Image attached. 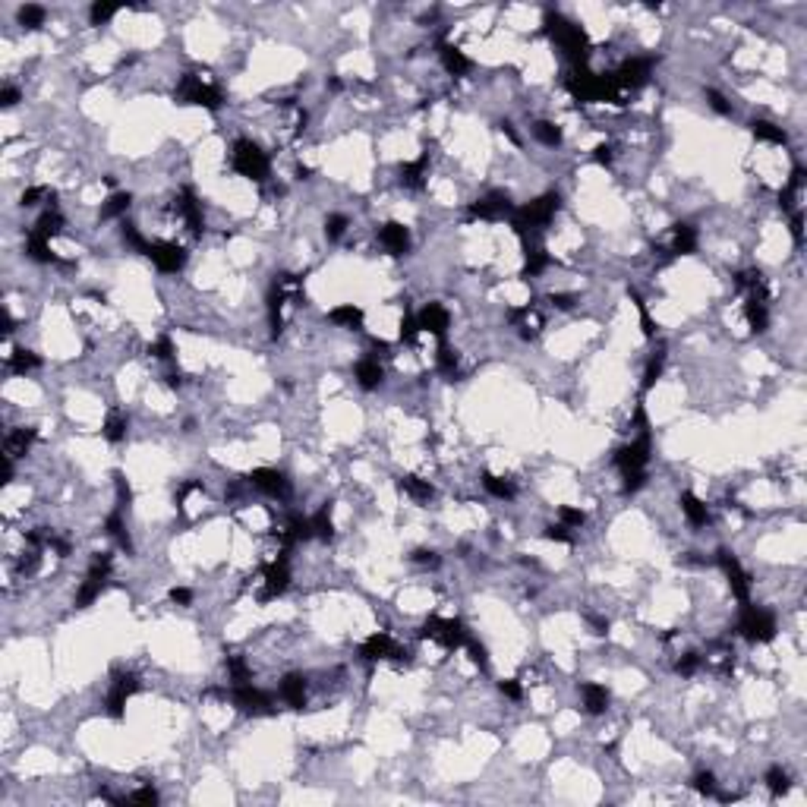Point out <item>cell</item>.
<instances>
[{"instance_id":"cell-1","label":"cell","mask_w":807,"mask_h":807,"mask_svg":"<svg viewBox=\"0 0 807 807\" xmlns=\"http://www.w3.org/2000/svg\"><path fill=\"white\" fill-rule=\"evenodd\" d=\"M546 23H549L552 38L558 41V47L568 54V57H574L577 63L587 60L590 41H587V32L580 29V26H574V23H568V19H561L558 13H549V16H546Z\"/></svg>"},{"instance_id":"cell-2","label":"cell","mask_w":807,"mask_h":807,"mask_svg":"<svg viewBox=\"0 0 807 807\" xmlns=\"http://www.w3.org/2000/svg\"><path fill=\"white\" fill-rule=\"evenodd\" d=\"M230 164H234V171L240 174V177H249V180L269 177V155H265L256 142H249V139H240V142L234 145Z\"/></svg>"},{"instance_id":"cell-3","label":"cell","mask_w":807,"mask_h":807,"mask_svg":"<svg viewBox=\"0 0 807 807\" xmlns=\"http://www.w3.org/2000/svg\"><path fill=\"white\" fill-rule=\"evenodd\" d=\"M738 631L747 637L750 643H767V640H773V637H776V619L767 612V609L745 606L741 621H738Z\"/></svg>"},{"instance_id":"cell-4","label":"cell","mask_w":807,"mask_h":807,"mask_svg":"<svg viewBox=\"0 0 807 807\" xmlns=\"http://www.w3.org/2000/svg\"><path fill=\"white\" fill-rule=\"evenodd\" d=\"M423 637H429V640H439L445 650H458L467 643V628L461 624L458 619H429L423 628Z\"/></svg>"},{"instance_id":"cell-5","label":"cell","mask_w":807,"mask_h":807,"mask_svg":"<svg viewBox=\"0 0 807 807\" xmlns=\"http://www.w3.org/2000/svg\"><path fill=\"white\" fill-rule=\"evenodd\" d=\"M177 101L180 104H199V108H221V95L212 86L199 79V76H184L177 86Z\"/></svg>"},{"instance_id":"cell-6","label":"cell","mask_w":807,"mask_h":807,"mask_svg":"<svg viewBox=\"0 0 807 807\" xmlns=\"http://www.w3.org/2000/svg\"><path fill=\"white\" fill-rule=\"evenodd\" d=\"M234 704L240 706L243 713H249V716H269V713H275V710H271V697H269V694H262L259 687H252L249 682L234 684Z\"/></svg>"},{"instance_id":"cell-7","label":"cell","mask_w":807,"mask_h":807,"mask_svg":"<svg viewBox=\"0 0 807 807\" xmlns=\"http://www.w3.org/2000/svg\"><path fill=\"white\" fill-rule=\"evenodd\" d=\"M136 691H139V678L132 675V672H120V675L114 678V684H111V694H108V713L114 716V719H123V706H126V700H130Z\"/></svg>"},{"instance_id":"cell-8","label":"cell","mask_w":807,"mask_h":807,"mask_svg":"<svg viewBox=\"0 0 807 807\" xmlns=\"http://www.w3.org/2000/svg\"><path fill=\"white\" fill-rule=\"evenodd\" d=\"M145 256H149L152 262H155V269L164 271V275L180 271V269H184V262H186V252L180 249L177 243H152Z\"/></svg>"},{"instance_id":"cell-9","label":"cell","mask_w":807,"mask_h":807,"mask_svg":"<svg viewBox=\"0 0 807 807\" xmlns=\"http://www.w3.org/2000/svg\"><path fill=\"white\" fill-rule=\"evenodd\" d=\"M504 215H514V208H511V202L504 193H489V196H482L480 202L470 205V218H480V221H498V218H504Z\"/></svg>"},{"instance_id":"cell-10","label":"cell","mask_w":807,"mask_h":807,"mask_svg":"<svg viewBox=\"0 0 807 807\" xmlns=\"http://www.w3.org/2000/svg\"><path fill=\"white\" fill-rule=\"evenodd\" d=\"M719 568L726 571L728 584H732L735 599H738V602H747V599H750V577H747L745 571H741L738 558H735L732 552H719Z\"/></svg>"},{"instance_id":"cell-11","label":"cell","mask_w":807,"mask_h":807,"mask_svg":"<svg viewBox=\"0 0 807 807\" xmlns=\"http://www.w3.org/2000/svg\"><path fill=\"white\" fill-rule=\"evenodd\" d=\"M360 656L366 659V662H378V659H397V662H401L404 653H401V647H397V643L391 640L388 634H385V631H378V634H373V637H369V640L360 647Z\"/></svg>"},{"instance_id":"cell-12","label":"cell","mask_w":807,"mask_h":807,"mask_svg":"<svg viewBox=\"0 0 807 807\" xmlns=\"http://www.w3.org/2000/svg\"><path fill=\"white\" fill-rule=\"evenodd\" d=\"M650 76V60L647 57H634V60H624L619 67V73H612L615 86L621 89V92H628V89H637L643 86Z\"/></svg>"},{"instance_id":"cell-13","label":"cell","mask_w":807,"mask_h":807,"mask_svg":"<svg viewBox=\"0 0 807 807\" xmlns=\"http://www.w3.org/2000/svg\"><path fill=\"white\" fill-rule=\"evenodd\" d=\"M249 482L256 489H262V492H269V495H287V476L281 473V470H275V467H259V470H252L249 473Z\"/></svg>"},{"instance_id":"cell-14","label":"cell","mask_w":807,"mask_h":807,"mask_svg":"<svg viewBox=\"0 0 807 807\" xmlns=\"http://www.w3.org/2000/svg\"><path fill=\"white\" fill-rule=\"evenodd\" d=\"M287 584H290V571H287V558L281 555L278 561H271L269 568H265V590H262V599H275V596H281L287 590Z\"/></svg>"},{"instance_id":"cell-15","label":"cell","mask_w":807,"mask_h":807,"mask_svg":"<svg viewBox=\"0 0 807 807\" xmlns=\"http://www.w3.org/2000/svg\"><path fill=\"white\" fill-rule=\"evenodd\" d=\"M378 243H382L391 256H404L407 247H410V230L397 221H388V224H382V230H378Z\"/></svg>"},{"instance_id":"cell-16","label":"cell","mask_w":807,"mask_h":807,"mask_svg":"<svg viewBox=\"0 0 807 807\" xmlns=\"http://www.w3.org/2000/svg\"><path fill=\"white\" fill-rule=\"evenodd\" d=\"M417 322H419V332H432V334H439V338L448 332V312H445V306H439V303L426 306V310L417 315Z\"/></svg>"},{"instance_id":"cell-17","label":"cell","mask_w":807,"mask_h":807,"mask_svg":"<svg viewBox=\"0 0 807 807\" xmlns=\"http://www.w3.org/2000/svg\"><path fill=\"white\" fill-rule=\"evenodd\" d=\"M580 694H584V710L590 713V716L606 713V706H609V691H606L602 684L587 682V684H580Z\"/></svg>"},{"instance_id":"cell-18","label":"cell","mask_w":807,"mask_h":807,"mask_svg":"<svg viewBox=\"0 0 807 807\" xmlns=\"http://www.w3.org/2000/svg\"><path fill=\"white\" fill-rule=\"evenodd\" d=\"M281 700L290 704L293 710H300V706L306 704V678L303 675H287L284 682H281Z\"/></svg>"},{"instance_id":"cell-19","label":"cell","mask_w":807,"mask_h":807,"mask_svg":"<svg viewBox=\"0 0 807 807\" xmlns=\"http://www.w3.org/2000/svg\"><path fill=\"white\" fill-rule=\"evenodd\" d=\"M382 378H385V373H382V366H378L376 356H366V360L356 363V382H360L366 391L378 388V385H382Z\"/></svg>"},{"instance_id":"cell-20","label":"cell","mask_w":807,"mask_h":807,"mask_svg":"<svg viewBox=\"0 0 807 807\" xmlns=\"http://www.w3.org/2000/svg\"><path fill=\"white\" fill-rule=\"evenodd\" d=\"M697 249V230L691 224H678L675 234H672V256H691Z\"/></svg>"},{"instance_id":"cell-21","label":"cell","mask_w":807,"mask_h":807,"mask_svg":"<svg viewBox=\"0 0 807 807\" xmlns=\"http://www.w3.org/2000/svg\"><path fill=\"white\" fill-rule=\"evenodd\" d=\"M35 234L45 237V240H51V237H57L63 230V215L57 212V205H47V212H41V218L35 221Z\"/></svg>"},{"instance_id":"cell-22","label":"cell","mask_w":807,"mask_h":807,"mask_svg":"<svg viewBox=\"0 0 807 807\" xmlns=\"http://www.w3.org/2000/svg\"><path fill=\"white\" fill-rule=\"evenodd\" d=\"M439 57H441V63H445V69L451 76H464L467 69H470V60L464 57V51L461 47H454V45H441L439 47Z\"/></svg>"},{"instance_id":"cell-23","label":"cell","mask_w":807,"mask_h":807,"mask_svg":"<svg viewBox=\"0 0 807 807\" xmlns=\"http://www.w3.org/2000/svg\"><path fill=\"white\" fill-rule=\"evenodd\" d=\"M682 511H684V517L694 524V527H706V524H710V511H706V504L700 502L697 495L684 492L682 495Z\"/></svg>"},{"instance_id":"cell-24","label":"cell","mask_w":807,"mask_h":807,"mask_svg":"<svg viewBox=\"0 0 807 807\" xmlns=\"http://www.w3.org/2000/svg\"><path fill=\"white\" fill-rule=\"evenodd\" d=\"M397 486H401V492H407L413 498V502H429V498L435 495L432 482L429 480H419V476H401L397 480Z\"/></svg>"},{"instance_id":"cell-25","label":"cell","mask_w":807,"mask_h":807,"mask_svg":"<svg viewBox=\"0 0 807 807\" xmlns=\"http://www.w3.org/2000/svg\"><path fill=\"white\" fill-rule=\"evenodd\" d=\"M32 441H35V429H13L10 435H6V448H4V454L6 458H19V454H26L32 448Z\"/></svg>"},{"instance_id":"cell-26","label":"cell","mask_w":807,"mask_h":807,"mask_svg":"<svg viewBox=\"0 0 807 807\" xmlns=\"http://www.w3.org/2000/svg\"><path fill=\"white\" fill-rule=\"evenodd\" d=\"M401 184L407 189H423V184H426V155H419L417 161H410V164L401 167Z\"/></svg>"},{"instance_id":"cell-27","label":"cell","mask_w":807,"mask_h":807,"mask_svg":"<svg viewBox=\"0 0 807 807\" xmlns=\"http://www.w3.org/2000/svg\"><path fill=\"white\" fill-rule=\"evenodd\" d=\"M26 252H29V259H35V262H57V256L51 252V240L38 237L35 230L29 234V240H26Z\"/></svg>"},{"instance_id":"cell-28","label":"cell","mask_w":807,"mask_h":807,"mask_svg":"<svg viewBox=\"0 0 807 807\" xmlns=\"http://www.w3.org/2000/svg\"><path fill=\"white\" fill-rule=\"evenodd\" d=\"M328 319H332L334 325H344V328H360L363 310H360V306H354V303H344V306H334Z\"/></svg>"},{"instance_id":"cell-29","label":"cell","mask_w":807,"mask_h":807,"mask_svg":"<svg viewBox=\"0 0 807 807\" xmlns=\"http://www.w3.org/2000/svg\"><path fill=\"white\" fill-rule=\"evenodd\" d=\"M750 132H754L757 139H763V142H776V145L785 142V130L776 123H769V120H754L750 123Z\"/></svg>"},{"instance_id":"cell-30","label":"cell","mask_w":807,"mask_h":807,"mask_svg":"<svg viewBox=\"0 0 807 807\" xmlns=\"http://www.w3.org/2000/svg\"><path fill=\"white\" fill-rule=\"evenodd\" d=\"M482 486H486V492H492L495 498H502V502H511V498H514V486H511L508 480H502V476L482 473Z\"/></svg>"},{"instance_id":"cell-31","label":"cell","mask_w":807,"mask_h":807,"mask_svg":"<svg viewBox=\"0 0 807 807\" xmlns=\"http://www.w3.org/2000/svg\"><path fill=\"white\" fill-rule=\"evenodd\" d=\"M126 426H130V423H126L123 413H117V410L108 413V419H104V439H108V441H123L126 439Z\"/></svg>"},{"instance_id":"cell-32","label":"cell","mask_w":807,"mask_h":807,"mask_svg":"<svg viewBox=\"0 0 807 807\" xmlns=\"http://www.w3.org/2000/svg\"><path fill=\"white\" fill-rule=\"evenodd\" d=\"M45 6H38V4H26V6H19V26H26V29H41L45 26Z\"/></svg>"},{"instance_id":"cell-33","label":"cell","mask_w":807,"mask_h":807,"mask_svg":"<svg viewBox=\"0 0 807 807\" xmlns=\"http://www.w3.org/2000/svg\"><path fill=\"white\" fill-rule=\"evenodd\" d=\"M38 366H41V360L32 354V350H16V354L10 356V369H13V373H19V376L32 373V369H38Z\"/></svg>"},{"instance_id":"cell-34","label":"cell","mask_w":807,"mask_h":807,"mask_svg":"<svg viewBox=\"0 0 807 807\" xmlns=\"http://www.w3.org/2000/svg\"><path fill=\"white\" fill-rule=\"evenodd\" d=\"M533 136H536L543 145H549V149H555V145L561 142V130L552 120H539L536 126H533Z\"/></svg>"},{"instance_id":"cell-35","label":"cell","mask_w":807,"mask_h":807,"mask_svg":"<svg viewBox=\"0 0 807 807\" xmlns=\"http://www.w3.org/2000/svg\"><path fill=\"white\" fill-rule=\"evenodd\" d=\"M108 536H114V539H117V546H120V549H132V543H130V533H126V527H123V517H120V511H114V514L108 517Z\"/></svg>"},{"instance_id":"cell-36","label":"cell","mask_w":807,"mask_h":807,"mask_svg":"<svg viewBox=\"0 0 807 807\" xmlns=\"http://www.w3.org/2000/svg\"><path fill=\"white\" fill-rule=\"evenodd\" d=\"M546 265H549V256H546V249H539V247H527V262H524V275H539V271H546Z\"/></svg>"},{"instance_id":"cell-37","label":"cell","mask_w":807,"mask_h":807,"mask_svg":"<svg viewBox=\"0 0 807 807\" xmlns=\"http://www.w3.org/2000/svg\"><path fill=\"white\" fill-rule=\"evenodd\" d=\"M130 193H114L108 202L101 205V218H120L126 208H130Z\"/></svg>"},{"instance_id":"cell-38","label":"cell","mask_w":807,"mask_h":807,"mask_svg":"<svg viewBox=\"0 0 807 807\" xmlns=\"http://www.w3.org/2000/svg\"><path fill=\"white\" fill-rule=\"evenodd\" d=\"M662 366H665V354L659 350V354L650 356V363H647V373H643V391H650L653 385L659 382V376H662Z\"/></svg>"},{"instance_id":"cell-39","label":"cell","mask_w":807,"mask_h":807,"mask_svg":"<svg viewBox=\"0 0 807 807\" xmlns=\"http://www.w3.org/2000/svg\"><path fill=\"white\" fill-rule=\"evenodd\" d=\"M310 521H312V536H319V539H332L334 524H332V514H328V508H322L315 517H310Z\"/></svg>"},{"instance_id":"cell-40","label":"cell","mask_w":807,"mask_h":807,"mask_svg":"<svg viewBox=\"0 0 807 807\" xmlns=\"http://www.w3.org/2000/svg\"><path fill=\"white\" fill-rule=\"evenodd\" d=\"M435 360H439V369L445 376H458V354H454L448 344H439V356H435Z\"/></svg>"},{"instance_id":"cell-41","label":"cell","mask_w":807,"mask_h":807,"mask_svg":"<svg viewBox=\"0 0 807 807\" xmlns=\"http://www.w3.org/2000/svg\"><path fill=\"white\" fill-rule=\"evenodd\" d=\"M149 354L155 356V360H174V354H177V347H174V341H171V334H161L158 341H152V347H149Z\"/></svg>"},{"instance_id":"cell-42","label":"cell","mask_w":807,"mask_h":807,"mask_svg":"<svg viewBox=\"0 0 807 807\" xmlns=\"http://www.w3.org/2000/svg\"><path fill=\"white\" fill-rule=\"evenodd\" d=\"M767 785H769V791H773V795H782V791L789 789V773H785L782 767H773V769L767 773Z\"/></svg>"},{"instance_id":"cell-43","label":"cell","mask_w":807,"mask_h":807,"mask_svg":"<svg viewBox=\"0 0 807 807\" xmlns=\"http://www.w3.org/2000/svg\"><path fill=\"white\" fill-rule=\"evenodd\" d=\"M700 662H704V659H700L697 653H684V656L675 662V672H678V675H684V678H691L694 672L700 669Z\"/></svg>"},{"instance_id":"cell-44","label":"cell","mask_w":807,"mask_h":807,"mask_svg":"<svg viewBox=\"0 0 807 807\" xmlns=\"http://www.w3.org/2000/svg\"><path fill=\"white\" fill-rule=\"evenodd\" d=\"M117 13V6L114 4H92V10H89V16H92V26H101V23H108L111 16Z\"/></svg>"},{"instance_id":"cell-45","label":"cell","mask_w":807,"mask_h":807,"mask_svg":"<svg viewBox=\"0 0 807 807\" xmlns=\"http://www.w3.org/2000/svg\"><path fill=\"white\" fill-rule=\"evenodd\" d=\"M344 230H347V218H344V215H328V221H325V234H328V240H338Z\"/></svg>"},{"instance_id":"cell-46","label":"cell","mask_w":807,"mask_h":807,"mask_svg":"<svg viewBox=\"0 0 807 807\" xmlns=\"http://www.w3.org/2000/svg\"><path fill=\"white\" fill-rule=\"evenodd\" d=\"M558 517H561V524H565L568 530H571V527H580V524L587 521V517H584V511H580V508H568V504H565V508L558 511Z\"/></svg>"},{"instance_id":"cell-47","label":"cell","mask_w":807,"mask_h":807,"mask_svg":"<svg viewBox=\"0 0 807 807\" xmlns=\"http://www.w3.org/2000/svg\"><path fill=\"white\" fill-rule=\"evenodd\" d=\"M694 789L700 795H716V776L713 773H697L694 776Z\"/></svg>"},{"instance_id":"cell-48","label":"cell","mask_w":807,"mask_h":807,"mask_svg":"<svg viewBox=\"0 0 807 807\" xmlns=\"http://www.w3.org/2000/svg\"><path fill=\"white\" fill-rule=\"evenodd\" d=\"M546 539H555V543H571L574 533L565 527V524H552V527H546Z\"/></svg>"},{"instance_id":"cell-49","label":"cell","mask_w":807,"mask_h":807,"mask_svg":"<svg viewBox=\"0 0 807 807\" xmlns=\"http://www.w3.org/2000/svg\"><path fill=\"white\" fill-rule=\"evenodd\" d=\"M706 101H710V108L716 111V114H732V104H728L726 98L716 92V89H710V92H706Z\"/></svg>"},{"instance_id":"cell-50","label":"cell","mask_w":807,"mask_h":807,"mask_svg":"<svg viewBox=\"0 0 807 807\" xmlns=\"http://www.w3.org/2000/svg\"><path fill=\"white\" fill-rule=\"evenodd\" d=\"M130 801H136V804H158V791L152 789V785H145V789L132 791V795H130Z\"/></svg>"},{"instance_id":"cell-51","label":"cell","mask_w":807,"mask_h":807,"mask_svg":"<svg viewBox=\"0 0 807 807\" xmlns=\"http://www.w3.org/2000/svg\"><path fill=\"white\" fill-rule=\"evenodd\" d=\"M41 196H47V189H45V186H29V189L23 193V205H38Z\"/></svg>"},{"instance_id":"cell-52","label":"cell","mask_w":807,"mask_h":807,"mask_svg":"<svg viewBox=\"0 0 807 807\" xmlns=\"http://www.w3.org/2000/svg\"><path fill=\"white\" fill-rule=\"evenodd\" d=\"M413 561H417V565H429V568L439 565L435 552H429V549H417V552H413Z\"/></svg>"},{"instance_id":"cell-53","label":"cell","mask_w":807,"mask_h":807,"mask_svg":"<svg viewBox=\"0 0 807 807\" xmlns=\"http://www.w3.org/2000/svg\"><path fill=\"white\" fill-rule=\"evenodd\" d=\"M0 101H4V108H13V104L19 101V89L4 86V89H0Z\"/></svg>"},{"instance_id":"cell-54","label":"cell","mask_w":807,"mask_h":807,"mask_svg":"<svg viewBox=\"0 0 807 807\" xmlns=\"http://www.w3.org/2000/svg\"><path fill=\"white\" fill-rule=\"evenodd\" d=\"M498 691H502L504 697H511V700H521V684H517V682H502V684H498Z\"/></svg>"},{"instance_id":"cell-55","label":"cell","mask_w":807,"mask_h":807,"mask_svg":"<svg viewBox=\"0 0 807 807\" xmlns=\"http://www.w3.org/2000/svg\"><path fill=\"white\" fill-rule=\"evenodd\" d=\"M593 158L599 161V164H612V145H596Z\"/></svg>"},{"instance_id":"cell-56","label":"cell","mask_w":807,"mask_h":807,"mask_svg":"<svg viewBox=\"0 0 807 807\" xmlns=\"http://www.w3.org/2000/svg\"><path fill=\"white\" fill-rule=\"evenodd\" d=\"M171 599H174V602H180V606H186V602L193 599V593H189L186 587H174V590H171Z\"/></svg>"}]
</instances>
